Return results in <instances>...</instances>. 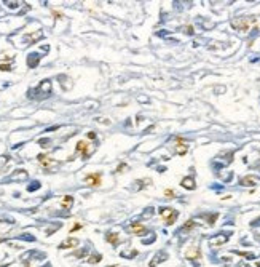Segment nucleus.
<instances>
[{
	"label": "nucleus",
	"mask_w": 260,
	"mask_h": 267,
	"mask_svg": "<svg viewBox=\"0 0 260 267\" xmlns=\"http://www.w3.org/2000/svg\"><path fill=\"white\" fill-rule=\"evenodd\" d=\"M105 238H107V242H110L112 245H118V240H120L117 233H109V235H107Z\"/></svg>",
	"instance_id": "obj_12"
},
{
	"label": "nucleus",
	"mask_w": 260,
	"mask_h": 267,
	"mask_svg": "<svg viewBox=\"0 0 260 267\" xmlns=\"http://www.w3.org/2000/svg\"><path fill=\"white\" fill-rule=\"evenodd\" d=\"M180 184H182V187L188 189V190H193V189L196 187V186H195V181H193V177H184Z\"/></svg>",
	"instance_id": "obj_9"
},
{
	"label": "nucleus",
	"mask_w": 260,
	"mask_h": 267,
	"mask_svg": "<svg viewBox=\"0 0 260 267\" xmlns=\"http://www.w3.org/2000/svg\"><path fill=\"white\" fill-rule=\"evenodd\" d=\"M165 195H166L168 198H171V197L174 195V190H171V189H166V190H165Z\"/></svg>",
	"instance_id": "obj_17"
},
{
	"label": "nucleus",
	"mask_w": 260,
	"mask_h": 267,
	"mask_svg": "<svg viewBox=\"0 0 260 267\" xmlns=\"http://www.w3.org/2000/svg\"><path fill=\"white\" fill-rule=\"evenodd\" d=\"M187 151H188V146L184 142L182 138H177V142L174 144V152L179 155H184V154H187Z\"/></svg>",
	"instance_id": "obj_4"
},
{
	"label": "nucleus",
	"mask_w": 260,
	"mask_h": 267,
	"mask_svg": "<svg viewBox=\"0 0 260 267\" xmlns=\"http://www.w3.org/2000/svg\"><path fill=\"white\" fill-rule=\"evenodd\" d=\"M228 240V235H219V237H212L211 238V245L212 246H219V245H222Z\"/></svg>",
	"instance_id": "obj_8"
},
{
	"label": "nucleus",
	"mask_w": 260,
	"mask_h": 267,
	"mask_svg": "<svg viewBox=\"0 0 260 267\" xmlns=\"http://www.w3.org/2000/svg\"><path fill=\"white\" fill-rule=\"evenodd\" d=\"M101 259H102V256H101V254H93V256H91V258H89V259H88V262H91V264H94V262H99V261H101Z\"/></svg>",
	"instance_id": "obj_15"
},
{
	"label": "nucleus",
	"mask_w": 260,
	"mask_h": 267,
	"mask_svg": "<svg viewBox=\"0 0 260 267\" xmlns=\"http://www.w3.org/2000/svg\"><path fill=\"white\" fill-rule=\"evenodd\" d=\"M77 245H78L77 238H67V240H64L63 243L59 245V248L61 249H66V248H73V246H77Z\"/></svg>",
	"instance_id": "obj_7"
},
{
	"label": "nucleus",
	"mask_w": 260,
	"mask_h": 267,
	"mask_svg": "<svg viewBox=\"0 0 260 267\" xmlns=\"http://www.w3.org/2000/svg\"><path fill=\"white\" fill-rule=\"evenodd\" d=\"M241 184H242V186H254V184H255V177H254V176H246V177H242V179H241Z\"/></svg>",
	"instance_id": "obj_11"
},
{
	"label": "nucleus",
	"mask_w": 260,
	"mask_h": 267,
	"mask_svg": "<svg viewBox=\"0 0 260 267\" xmlns=\"http://www.w3.org/2000/svg\"><path fill=\"white\" fill-rule=\"evenodd\" d=\"M123 168H125V163H123V165H120V166H118V168H117V173H120V171H121Z\"/></svg>",
	"instance_id": "obj_22"
},
{
	"label": "nucleus",
	"mask_w": 260,
	"mask_h": 267,
	"mask_svg": "<svg viewBox=\"0 0 260 267\" xmlns=\"http://www.w3.org/2000/svg\"><path fill=\"white\" fill-rule=\"evenodd\" d=\"M129 229H131V232H134L136 235H144V233L147 232V227L142 226V224H139V222H131Z\"/></svg>",
	"instance_id": "obj_6"
},
{
	"label": "nucleus",
	"mask_w": 260,
	"mask_h": 267,
	"mask_svg": "<svg viewBox=\"0 0 260 267\" xmlns=\"http://www.w3.org/2000/svg\"><path fill=\"white\" fill-rule=\"evenodd\" d=\"M38 162H40L42 165H45V166H47V165H50V163H51V160H50V157H47V155L40 154V155H38Z\"/></svg>",
	"instance_id": "obj_13"
},
{
	"label": "nucleus",
	"mask_w": 260,
	"mask_h": 267,
	"mask_svg": "<svg viewBox=\"0 0 260 267\" xmlns=\"http://www.w3.org/2000/svg\"><path fill=\"white\" fill-rule=\"evenodd\" d=\"M185 256H187L188 259H198V258H200V249L193 248V249H190V251L185 253Z\"/></svg>",
	"instance_id": "obj_10"
},
{
	"label": "nucleus",
	"mask_w": 260,
	"mask_h": 267,
	"mask_svg": "<svg viewBox=\"0 0 260 267\" xmlns=\"http://www.w3.org/2000/svg\"><path fill=\"white\" fill-rule=\"evenodd\" d=\"M160 214H161V218L166 221V224H174V221L177 219V216L179 213L177 211H174L172 208H160Z\"/></svg>",
	"instance_id": "obj_2"
},
{
	"label": "nucleus",
	"mask_w": 260,
	"mask_h": 267,
	"mask_svg": "<svg viewBox=\"0 0 260 267\" xmlns=\"http://www.w3.org/2000/svg\"><path fill=\"white\" fill-rule=\"evenodd\" d=\"M195 227V221H188L187 224L184 226V230H190V229H193Z\"/></svg>",
	"instance_id": "obj_16"
},
{
	"label": "nucleus",
	"mask_w": 260,
	"mask_h": 267,
	"mask_svg": "<svg viewBox=\"0 0 260 267\" xmlns=\"http://www.w3.org/2000/svg\"><path fill=\"white\" fill-rule=\"evenodd\" d=\"M185 32H187V34H193V27L187 26V27H185Z\"/></svg>",
	"instance_id": "obj_19"
},
{
	"label": "nucleus",
	"mask_w": 260,
	"mask_h": 267,
	"mask_svg": "<svg viewBox=\"0 0 260 267\" xmlns=\"http://www.w3.org/2000/svg\"><path fill=\"white\" fill-rule=\"evenodd\" d=\"M85 182L89 184V186H101L102 179H101V174L99 173H91V174H88L86 177H85Z\"/></svg>",
	"instance_id": "obj_5"
},
{
	"label": "nucleus",
	"mask_w": 260,
	"mask_h": 267,
	"mask_svg": "<svg viewBox=\"0 0 260 267\" xmlns=\"http://www.w3.org/2000/svg\"><path fill=\"white\" fill-rule=\"evenodd\" d=\"M73 203V198L70 197V195H66V198L63 200V202H61V205H63L64 208H67V207H70V205Z\"/></svg>",
	"instance_id": "obj_14"
},
{
	"label": "nucleus",
	"mask_w": 260,
	"mask_h": 267,
	"mask_svg": "<svg viewBox=\"0 0 260 267\" xmlns=\"http://www.w3.org/2000/svg\"><path fill=\"white\" fill-rule=\"evenodd\" d=\"M0 69H2V70H11V66H5V64H2V66H0Z\"/></svg>",
	"instance_id": "obj_20"
},
{
	"label": "nucleus",
	"mask_w": 260,
	"mask_h": 267,
	"mask_svg": "<svg viewBox=\"0 0 260 267\" xmlns=\"http://www.w3.org/2000/svg\"><path fill=\"white\" fill-rule=\"evenodd\" d=\"M88 138H89V139H94V138H96V135H94L93 131H89V133H88Z\"/></svg>",
	"instance_id": "obj_21"
},
{
	"label": "nucleus",
	"mask_w": 260,
	"mask_h": 267,
	"mask_svg": "<svg viewBox=\"0 0 260 267\" xmlns=\"http://www.w3.org/2000/svg\"><path fill=\"white\" fill-rule=\"evenodd\" d=\"M217 218H219V214H212V216H209V224H214Z\"/></svg>",
	"instance_id": "obj_18"
},
{
	"label": "nucleus",
	"mask_w": 260,
	"mask_h": 267,
	"mask_svg": "<svg viewBox=\"0 0 260 267\" xmlns=\"http://www.w3.org/2000/svg\"><path fill=\"white\" fill-rule=\"evenodd\" d=\"M80 227H82L80 224H75V226H73V229H72V232H73V230H77V229H80Z\"/></svg>",
	"instance_id": "obj_23"
},
{
	"label": "nucleus",
	"mask_w": 260,
	"mask_h": 267,
	"mask_svg": "<svg viewBox=\"0 0 260 267\" xmlns=\"http://www.w3.org/2000/svg\"><path fill=\"white\" fill-rule=\"evenodd\" d=\"M255 23V18H236L231 21V27L236 31H241V32H247L249 26Z\"/></svg>",
	"instance_id": "obj_1"
},
{
	"label": "nucleus",
	"mask_w": 260,
	"mask_h": 267,
	"mask_svg": "<svg viewBox=\"0 0 260 267\" xmlns=\"http://www.w3.org/2000/svg\"><path fill=\"white\" fill-rule=\"evenodd\" d=\"M77 152H82V157L83 158H88L91 155V149H89V144L85 142V141H78L77 142Z\"/></svg>",
	"instance_id": "obj_3"
}]
</instances>
